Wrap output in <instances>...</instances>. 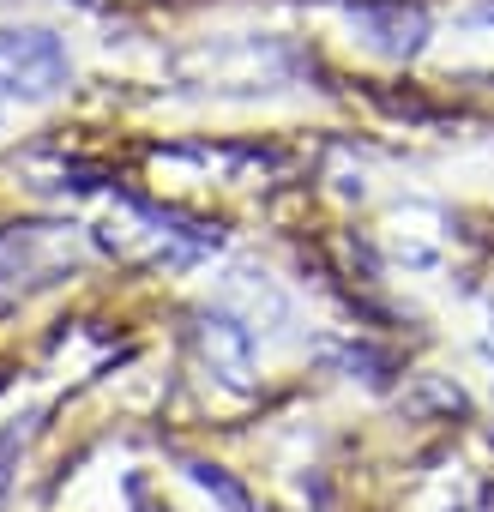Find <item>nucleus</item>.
Returning <instances> with one entry per match:
<instances>
[{
  "label": "nucleus",
  "mask_w": 494,
  "mask_h": 512,
  "mask_svg": "<svg viewBox=\"0 0 494 512\" xmlns=\"http://www.w3.org/2000/svg\"><path fill=\"white\" fill-rule=\"evenodd\" d=\"M344 25L362 49L386 55V61H416L428 49V7L422 0H350Z\"/></svg>",
  "instance_id": "3"
},
{
  "label": "nucleus",
  "mask_w": 494,
  "mask_h": 512,
  "mask_svg": "<svg viewBox=\"0 0 494 512\" xmlns=\"http://www.w3.org/2000/svg\"><path fill=\"white\" fill-rule=\"evenodd\" d=\"M85 260V235L73 223H7L0 229V302L61 284Z\"/></svg>",
  "instance_id": "1"
},
{
  "label": "nucleus",
  "mask_w": 494,
  "mask_h": 512,
  "mask_svg": "<svg viewBox=\"0 0 494 512\" xmlns=\"http://www.w3.org/2000/svg\"><path fill=\"white\" fill-rule=\"evenodd\" d=\"M73 85V55L49 25H0V97L43 103Z\"/></svg>",
  "instance_id": "2"
},
{
  "label": "nucleus",
  "mask_w": 494,
  "mask_h": 512,
  "mask_svg": "<svg viewBox=\"0 0 494 512\" xmlns=\"http://www.w3.org/2000/svg\"><path fill=\"white\" fill-rule=\"evenodd\" d=\"M193 350H199V362L223 386H247V380H254V332H247L235 314H199L193 320Z\"/></svg>",
  "instance_id": "4"
},
{
  "label": "nucleus",
  "mask_w": 494,
  "mask_h": 512,
  "mask_svg": "<svg viewBox=\"0 0 494 512\" xmlns=\"http://www.w3.org/2000/svg\"><path fill=\"white\" fill-rule=\"evenodd\" d=\"M187 470H193V482H205V488H211V494H217L229 512H247V494H241V488H235L223 470H211V464H187Z\"/></svg>",
  "instance_id": "5"
},
{
  "label": "nucleus",
  "mask_w": 494,
  "mask_h": 512,
  "mask_svg": "<svg viewBox=\"0 0 494 512\" xmlns=\"http://www.w3.org/2000/svg\"><path fill=\"white\" fill-rule=\"evenodd\" d=\"M19 446H25V434H19V428H7V434H0V488H7V464L19 458Z\"/></svg>",
  "instance_id": "6"
}]
</instances>
